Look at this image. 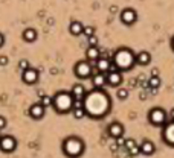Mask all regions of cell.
<instances>
[{
    "mask_svg": "<svg viewBox=\"0 0 174 158\" xmlns=\"http://www.w3.org/2000/svg\"><path fill=\"white\" fill-rule=\"evenodd\" d=\"M110 108L112 101L104 88H93L92 91H87V96L84 97V110L89 117L103 119L110 113Z\"/></svg>",
    "mask_w": 174,
    "mask_h": 158,
    "instance_id": "6da1fadb",
    "label": "cell"
},
{
    "mask_svg": "<svg viewBox=\"0 0 174 158\" xmlns=\"http://www.w3.org/2000/svg\"><path fill=\"white\" fill-rule=\"evenodd\" d=\"M112 62L115 64L119 72H128V70H131V68L134 67V64H136V55L133 53L131 49L121 47V49H118L113 53Z\"/></svg>",
    "mask_w": 174,
    "mask_h": 158,
    "instance_id": "7a4b0ae2",
    "label": "cell"
},
{
    "mask_svg": "<svg viewBox=\"0 0 174 158\" xmlns=\"http://www.w3.org/2000/svg\"><path fill=\"white\" fill-rule=\"evenodd\" d=\"M84 151H86V145H84V141L80 137L72 136V137H67L63 141V152H64L66 157L78 158L84 154Z\"/></svg>",
    "mask_w": 174,
    "mask_h": 158,
    "instance_id": "3957f363",
    "label": "cell"
},
{
    "mask_svg": "<svg viewBox=\"0 0 174 158\" xmlns=\"http://www.w3.org/2000/svg\"><path fill=\"white\" fill-rule=\"evenodd\" d=\"M54 110L58 114H67L72 113L73 108V96L70 94V91H58L54 96Z\"/></svg>",
    "mask_w": 174,
    "mask_h": 158,
    "instance_id": "277c9868",
    "label": "cell"
},
{
    "mask_svg": "<svg viewBox=\"0 0 174 158\" xmlns=\"http://www.w3.org/2000/svg\"><path fill=\"white\" fill-rule=\"evenodd\" d=\"M147 119L153 126H161L162 128L163 125L168 122V113H166V110H163L162 106H153L148 111Z\"/></svg>",
    "mask_w": 174,
    "mask_h": 158,
    "instance_id": "5b68a950",
    "label": "cell"
},
{
    "mask_svg": "<svg viewBox=\"0 0 174 158\" xmlns=\"http://www.w3.org/2000/svg\"><path fill=\"white\" fill-rule=\"evenodd\" d=\"M73 73L78 79H89L93 76V67L90 61H78L73 67Z\"/></svg>",
    "mask_w": 174,
    "mask_h": 158,
    "instance_id": "8992f818",
    "label": "cell"
},
{
    "mask_svg": "<svg viewBox=\"0 0 174 158\" xmlns=\"http://www.w3.org/2000/svg\"><path fill=\"white\" fill-rule=\"evenodd\" d=\"M162 141L168 146L174 147V120L171 122H166L162 126Z\"/></svg>",
    "mask_w": 174,
    "mask_h": 158,
    "instance_id": "52a82bcc",
    "label": "cell"
},
{
    "mask_svg": "<svg viewBox=\"0 0 174 158\" xmlns=\"http://www.w3.org/2000/svg\"><path fill=\"white\" fill-rule=\"evenodd\" d=\"M119 17H121L122 24H125V26H133V24L136 23V20H138V12L134 11L133 8H125V9L121 11Z\"/></svg>",
    "mask_w": 174,
    "mask_h": 158,
    "instance_id": "ba28073f",
    "label": "cell"
},
{
    "mask_svg": "<svg viewBox=\"0 0 174 158\" xmlns=\"http://www.w3.org/2000/svg\"><path fill=\"white\" fill-rule=\"evenodd\" d=\"M15 147H17V140H15L14 137L2 136V138H0V149H2V152L11 154V152L15 151Z\"/></svg>",
    "mask_w": 174,
    "mask_h": 158,
    "instance_id": "9c48e42d",
    "label": "cell"
},
{
    "mask_svg": "<svg viewBox=\"0 0 174 158\" xmlns=\"http://www.w3.org/2000/svg\"><path fill=\"white\" fill-rule=\"evenodd\" d=\"M28 114H29V117L34 119V120H41V119L45 117V114H46V108H45L40 102H37V103H32V105L29 106Z\"/></svg>",
    "mask_w": 174,
    "mask_h": 158,
    "instance_id": "30bf717a",
    "label": "cell"
},
{
    "mask_svg": "<svg viewBox=\"0 0 174 158\" xmlns=\"http://www.w3.org/2000/svg\"><path fill=\"white\" fill-rule=\"evenodd\" d=\"M122 81H124L122 72H119V70H112L107 73V85H110V87H119L122 84Z\"/></svg>",
    "mask_w": 174,
    "mask_h": 158,
    "instance_id": "8fae6325",
    "label": "cell"
},
{
    "mask_svg": "<svg viewBox=\"0 0 174 158\" xmlns=\"http://www.w3.org/2000/svg\"><path fill=\"white\" fill-rule=\"evenodd\" d=\"M22 79H23L24 84H28V85H34L35 82L38 81V70H35V68H28V70H24L23 75H22Z\"/></svg>",
    "mask_w": 174,
    "mask_h": 158,
    "instance_id": "7c38bea8",
    "label": "cell"
},
{
    "mask_svg": "<svg viewBox=\"0 0 174 158\" xmlns=\"http://www.w3.org/2000/svg\"><path fill=\"white\" fill-rule=\"evenodd\" d=\"M92 85L93 88H104L107 85V73H101V72H96L92 78Z\"/></svg>",
    "mask_w": 174,
    "mask_h": 158,
    "instance_id": "4fadbf2b",
    "label": "cell"
},
{
    "mask_svg": "<svg viewBox=\"0 0 174 158\" xmlns=\"http://www.w3.org/2000/svg\"><path fill=\"white\" fill-rule=\"evenodd\" d=\"M107 132H108V136L112 137V138L122 137L124 136V126H122V123H119V122H113V123L108 125Z\"/></svg>",
    "mask_w": 174,
    "mask_h": 158,
    "instance_id": "5bb4252c",
    "label": "cell"
},
{
    "mask_svg": "<svg viewBox=\"0 0 174 158\" xmlns=\"http://www.w3.org/2000/svg\"><path fill=\"white\" fill-rule=\"evenodd\" d=\"M110 67H112V61L105 57H101L95 62L96 72H101V73H108V72H110Z\"/></svg>",
    "mask_w": 174,
    "mask_h": 158,
    "instance_id": "9a60e30c",
    "label": "cell"
},
{
    "mask_svg": "<svg viewBox=\"0 0 174 158\" xmlns=\"http://www.w3.org/2000/svg\"><path fill=\"white\" fill-rule=\"evenodd\" d=\"M101 58V50L98 49V46H89L87 50H86V59L90 61V62H96L98 59Z\"/></svg>",
    "mask_w": 174,
    "mask_h": 158,
    "instance_id": "2e32d148",
    "label": "cell"
},
{
    "mask_svg": "<svg viewBox=\"0 0 174 158\" xmlns=\"http://www.w3.org/2000/svg\"><path fill=\"white\" fill-rule=\"evenodd\" d=\"M70 94L73 96V99H84L87 96V90L82 84H75L70 90Z\"/></svg>",
    "mask_w": 174,
    "mask_h": 158,
    "instance_id": "e0dca14e",
    "label": "cell"
},
{
    "mask_svg": "<svg viewBox=\"0 0 174 158\" xmlns=\"http://www.w3.org/2000/svg\"><path fill=\"white\" fill-rule=\"evenodd\" d=\"M139 147H140V154H144V155H153L154 151H156V146H154V143L151 140H144L139 145Z\"/></svg>",
    "mask_w": 174,
    "mask_h": 158,
    "instance_id": "ac0fdd59",
    "label": "cell"
},
{
    "mask_svg": "<svg viewBox=\"0 0 174 158\" xmlns=\"http://www.w3.org/2000/svg\"><path fill=\"white\" fill-rule=\"evenodd\" d=\"M22 38L26 43H34L38 38V34H37V31H35L34 27H26L23 31V34H22Z\"/></svg>",
    "mask_w": 174,
    "mask_h": 158,
    "instance_id": "d6986e66",
    "label": "cell"
},
{
    "mask_svg": "<svg viewBox=\"0 0 174 158\" xmlns=\"http://www.w3.org/2000/svg\"><path fill=\"white\" fill-rule=\"evenodd\" d=\"M150 62H151L150 52L142 50V52H139V53H136V64H139V66H148Z\"/></svg>",
    "mask_w": 174,
    "mask_h": 158,
    "instance_id": "ffe728a7",
    "label": "cell"
},
{
    "mask_svg": "<svg viewBox=\"0 0 174 158\" xmlns=\"http://www.w3.org/2000/svg\"><path fill=\"white\" fill-rule=\"evenodd\" d=\"M82 31H84V26H82L81 22H78V20H73V22H70V24H69V32L73 35V37H78V35H81Z\"/></svg>",
    "mask_w": 174,
    "mask_h": 158,
    "instance_id": "44dd1931",
    "label": "cell"
},
{
    "mask_svg": "<svg viewBox=\"0 0 174 158\" xmlns=\"http://www.w3.org/2000/svg\"><path fill=\"white\" fill-rule=\"evenodd\" d=\"M159 87H161V78L159 76H150V79H148V88L157 90Z\"/></svg>",
    "mask_w": 174,
    "mask_h": 158,
    "instance_id": "7402d4cb",
    "label": "cell"
},
{
    "mask_svg": "<svg viewBox=\"0 0 174 158\" xmlns=\"http://www.w3.org/2000/svg\"><path fill=\"white\" fill-rule=\"evenodd\" d=\"M72 116H73L76 120H81V119H84V117L87 116V113H86L84 108H73V110H72Z\"/></svg>",
    "mask_w": 174,
    "mask_h": 158,
    "instance_id": "603a6c76",
    "label": "cell"
},
{
    "mask_svg": "<svg viewBox=\"0 0 174 158\" xmlns=\"http://www.w3.org/2000/svg\"><path fill=\"white\" fill-rule=\"evenodd\" d=\"M128 96H130V93L127 88H118V91H116V97L119 101H127Z\"/></svg>",
    "mask_w": 174,
    "mask_h": 158,
    "instance_id": "cb8c5ba5",
    "label": "cell"
},
{
    "mask_svg": "<svg viewBox=\"0 0 174 158\" xmlns=\"http://www.w3.org/2000/svg\"><path fill=\"white\" fill-rule=\"evenodd\" d=\"M40 103H41L45 108H50V106L54 105V97H50V96H41Z\"/></svg>",
    "mask_w": 174,
    "mask_h": 158,
    "instance_id": "d4e9b609",
    "label": "cell"
},
{
    "mask_svg": "<svg viewBox=\"0 0 174 158\" xmlns=\"http://www.w3.org/2000/svg\"><path fill=\"white\" fill-rule=\"evenodd\" d=\"M18 68L24 72V70H28V68H31V64H29V61L28 59H20L18 61Z\"/></svg>",
    "mask_w": 174,
    "mask_h": 158,
    "instance_id": "484cf974",
    "label": "cell"
},
{
    "mask_svg": "<svg viewBox=\"0 0 174 158\" xmlns=\"http://www.w3.org/2000/svg\"><path fill=\"white\" fill-rule=\"evenodd\" d=\"M95 32H96V31H95V27H93V26H84L82 34L86 35L87 38H89V37H92V35H95Z\"/></svg>",
    "mask_w": 174,
    "mask_h": 158,
    "instance_id": "4316f807",
    "label": "cell"
},
{
    "mask_svg": "<svg viewBox=\"0 0 174 158\" xmlns=\"http://www.w3.org/2000/svg\"><path fill=\"white\" fill-rule=\"evenodd\" d=\"M127 152H128V155H131V157H136V155H139V154H140V147H139V145H136L134 147L128 149Z\"/></svg>",
    "mask_w": 174,
    "mask_h": 158,
    "instance_id": "83f0119b",
    "label": "cell"
},
{
    "mask_svg": "<svg viewBox=\"0 0 174 158\" xmlns=\"http://www.w3.org/2000/svg\"><path fill=\"white\" fill-rule=\"evenodd\" d=\"M136 145H138V143H136V140H134V138H127V140H125V149H131V147H134L136 146Z\"/></svg>",
    "mask_w": 174,
    "mask_h": 158,
    "instance_id": "f1b7e54d",
    "label": "cell"
},
{
    "mask_svg": "<svg viewBox=\"0 0 174 158\" xmlns=\"http://www.w3.org/2000/svg\"><path fill=\"white\" fill-rule=\"evenodd\" d=\"M115 140H116L115 143L119 147H124V146H125V140H127V138H125L124 136H122V137H118V138H115Z\"/></svg>",
    "mask_w": 174,
    "mask_h": 158,
    "instance_id": "f546056e",
    "label": "cell"
},
{
    "mask_svg": "<svg viewBox=\"0 0 174 158\" xmlns=\"http://www.w3.org/2000/svg\"><path fill=\"white\" fill-rule=\"evenodd\" d=\"M8 64H9V58L6 57V55H0V66L5 67V66H8Z\"/></svg>",
    "mask_w": 174,
    "mask_h": 158,
    "instance_id": "4dcf8cb0",
    "label": "cell"
},
{
    "mask_svg": "<svg viewBox=\"0 0 174 158\" xmlns=\"http://www.w3.org/2000/svg\"><path fill=\"white\" fill-rule=\"evenodd\" d=\"M87 43H89V46H98V38H96V35L89 37V38H87Z\"/></svg>",
    "mask_w": 174,
    "mask_h": 158,
    "instance_id": "1f68e13d",
    "label": "cell"
},
{
    "mask_svg": "<svg viewBox=\"0 0 174 158\" xmlns=\"http://www.w3.org/2000/svg\"><path fill=\"white\" fill-rule=\"evenodd\" d=\"M6 125H8V122H6V119H5L3 116H0V131H3V129L6 128Z\"/></svg>",
    "mask_w": 174,
    "mask_h": 158,
    "instance_id": "d6a6232c",
    "label": "cell"
},
{
    "mask_svg": "<svg viewBox=\"0 0 174 158\" xmlns=\"http://www.w3.org/2000/svg\"><path fill=\"white\" fill-rule=\"evenodd\" d=\"M151 76H159V68H151Z\"/></svg>",
    "mask_w": 174,
    "mask_h": 158,
    "instance_id": "836d02e7",
    "label": "cell"
},
{
    "mask_svg": "<svg viewBox=\"0 0 174 158\" xmlns=\"http://www.w3.org/2000/svg\"><path fill=\"white\" fill-rule=\"evenodd\" d=\"M110 149H112V152H116V151L119 149V146H118L116 143H113V145H110Z\"/></svg>",
    "mask_w": 174,
    "mask_h": 158,
    "instance_id": "e575fe53",
    "label": "cell"
},
{
    "mask_svg": "<svg viewBox=\"0 0 174 158\" xmlns=\"http://www.w3.org/2000/svg\"><path fill=\"white\" fill-rule=\"evenodd\" d=\"M3 44H5V37H3V34L0 32V47H3Z\"/></svg>",
    "mask_w": 174,
    "mask_h": 158,
    "instance_id": "d590c367",
    "label": "cell"
},
{
    "mask_svg": "<svg viewBox=\"0 0 174 158\" xmlns=\"http://www.w3.org/2000/svg\"><path fill=\"white\" fill-rule=\"evenodd\" d=\"M110 12H112V14H116V12H118V6H116V5L110 6Z\"/></svg>",
    "mask_w": 174,
    "mask_h": 158,
    "instance_id": "8d00e7d4",
    "label": "cell"
},
{
    "mask_svg": "<svg viewBox=\"0 0 174 158\" xmlns=\"http://www.w3.org/2000/svg\"><path fill=\"white\" fill-rule=\"evenodd\" d=\"M168 116H170V119H171V120H174V108H171V111H170Z\"/></svg>",
    "mask_w": 174,
    "mask_h": 158,
    "instance_id": "74e56055",
    "label": "cell"
},
{
    "mask_svg": "<svg viewBox=\"0 0 174 158\" xmlns=\"http://www.w3.org/2000/svg\"><path fill=\"white\" fill-rule=\"evenodd\" d=\"M50 73H52V75H57V73H58V68H50Z\"/></svg>",
    "mask_w": 174,
    "mask_h": 158,
    "instance_id": "f35d334b",
    "label": "cell"
},
{
    "mask_svg": "<svg viewBox=\"0 0 174 158\" xmlns=\"http://www.w3.org/2000/svg\"><path fill=\"white\" fill-rule=\"evenodd\" d=\"M145 97H147V94H145V93H140V99H142V101H144V99H145Z\"/></svg>",
    "mask_w": 174,
    "mask_h": 158,
    "instance_id": "ab89813d",
    "label": "cell"
},
{
    "mask_svg": "<svg viewBox=\"0 0 174 158\" xmlns=\"http://www.w3.org/2000/svg\"><path fill=\"white\" fill-rule=\"evenodd\" d=\"M171 49L174 50V37H173V40H171Z\"/></svg>",
    "mask_w": 174,
    "mask_h": 158,
    "instance_id": "60d3db41",
    "label": "cell"
},
{
    "mask_svg": "<svg viewBox=\"0 0 174 158\" xmlns=\"http://www.w3.org/2000/svg\"><path fill=\"white\" fill-rule=\"evenodd\" d=\"M125 158H131V155H128V157H125Z\"/></svg>",
    "mask_w": 174,
    "mask_h": 158,
    "instance_id": "b9f144b4",
    "label": "cell"
},
{
    "mask_svg": "<svg viewBox=\"0 0 174 158\" xmlns=\"http://www.w3.org/2000/svg\"><path fill=\"white\" fill-rule=\"evenodd\" d=\"M0 138H2V134H0Z\"/></svg>",
    "mask_w": 174,
    "mask_h": 158,
    "instance_id": "7bdbcfd3",
    "label": "cell"
}]
</instances>
